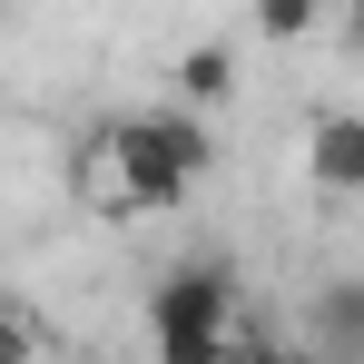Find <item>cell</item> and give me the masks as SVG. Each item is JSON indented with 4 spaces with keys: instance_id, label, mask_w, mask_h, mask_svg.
<instances>
[{
    "instance_id": "1",
    "label": "cell",
    "mask_w": 364,
    "mask_h": 364,
    "mask_svg": "<svg viewBox=\"0 0 364 364\" xmlns=\"http://www.w3.org/2000/svg\"><path fill=\"white\" fill-rule=\"evenodd\" d=\"M217 168V138H207V109H148V119H119L89 138L79 158V197L99 217H168L197 197V178Z\"/></svg>"
},
{
    "instance_id": "2",
    "label": "cell",
    "mask_w": 364,
    "mask_h": 364,
    "mask_svg": "<svg viewBox=\"0 0 364 364\" xmlns=\"http://www.w3.org/2000/svg\"><path fill=\"white\" fill-rule=\"evenodd\" d=\"M148 345L158 364H246L237 355V276L217 256H187L148 286Z\"/></svg>"
},
{
    "instance_id": "3",
    "label": "cell",
    "mask_w": 364,
    "mask_h": 364,
    "mask_svg": "<svg viewBox=\"0 0 364 364\" xmlns=\"http://www.w3.org/2000/svg\"><path fill=\"white\" fill-rule=\"evenodd\" d=\"M305 178L325 187V197H364V119H315L305 128Z\"/></svg>"
},
{
    "instance_id": "4",
    "label": "cell",
    "mask_w": 364,
    "mask_h": 364,
    "mask_svg": "<svg viewBox=\"0 0 364 364\" xmlns=\"http://www.w3.org/2000/svg\"><path fill=\"white\" fill-rule=\"evenodd\" d=\"M237 50H227V40H197V50H187L178 60V99L187 109H227V99H237Z\"/></svg>"
},
{
    "instance_id": "5",
    "label": "cell",
    "mask_w": 364,
    "mask_h": 364,
    "mask_svg": "<svg viewBox=\"0 0 364 364\" xmlns=\"http://www.w3.org/2000/svg\"><path fill=\"white\" fill-rule=\"evenodd\" d=\"M315 325H325V345H335V355H355V364H364V276L325 286V296H315Z\"/></svg>"
},
{
    "instance_id": "6",
    "label": "cell",
    "mask_w": 364,
    "mask_h": 364,
    "mask_svg": "<svg viewBox=\"0 0 364 364\" xmlns=\"http://www.w3.org/2000/svg\"><path fill=\"white\" fill-rule=\"evenodd\" d=\"M246 20H256V40H266V50H296L305 30L325 20V0H246Z\"/></svg>"
},
{
    "instance_id": "7",
    "label": "cell",
    "mask_w": 364,
    "mask_h": 364,
    "mask_svg": "<svg viewBox=\"0 0 364 364\" xmlns=\"http://www.w3.org/2000/svg\"><path fill=\"white\" fill-rule=\"evenodd\" d=\"M50 355V335H40V315L20 296H0V364H40Z\"/></svg>"
},
{
    "instance_id": "8",
    "label": "cell",
    "mask_w": 364,
    "mask_h": 364,
    "mask_svg": "<svg viewBox=\"0 0 364 364\" xmlns=\"http://www.w3.org/2000/svg\"><path fill=\"white\" fill-rule=\"evenodd\" d=\"M286 364H355V355H335V345H315V355H286Z\"/></svg>"
},
{
    "instance_id": "9",
    "label": "cell",
    "mask_w": 364,
    "mask_h": 364,
    "mask_svg": "<svg viewBox=\"0 0 364 364\" xmlns=\"http://www.w3.org/2000/svg\"><path fill=\"white\" fill-rule=\"evenodd\" d=\"M355 50H364V0H355Z\"/></svg>"
}]
</instances>
